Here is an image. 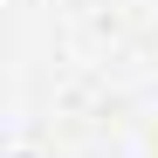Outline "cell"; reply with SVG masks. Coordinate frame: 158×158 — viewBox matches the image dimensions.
I'll return each mask as SVG.
<instances>
[{"mask_svg": "<svg viewBox=\"0 0 158 158\" xmlns=\"http://www.w3.org/2000/svg\"><path fill=\"white\" fill-rule=\"evenodd\" d=\"M21 158H28V151H21Z\"/></svg>", "mask_w": 158, "mask_h": 158, "instance_id": "6da1fadb", "label": "cell"}]
</instances>
